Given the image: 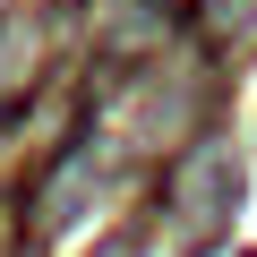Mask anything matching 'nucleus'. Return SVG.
<instances>
[{"label": "nucleus", "mask_w": 257, "mask_h": 257, "mask_svg": "<svg viewBox=\"0 0 257 257\" xmlns=\"http://www.w3.org/2000/svg\"><path fill=\"white\" fill-rule=\"evenodd\" d=\"M163 206H172V231L189 248H214L231 231V214H240V155L231 146H189L172 163V197Z\"/></svg>", "instance_id": "1"}, {"label": "nucleus", "mask_w": 257, "mask_h": 257, "mask_svg": "<svg viewBox=\"0 0 257 257\" xmlns=\"http://www.w3.org/2000/svg\"><path fill=\"white\" fill-rule=\"evenodd\" d=\"M94 189V146H69V172H52V189H43V223H69V206Z\"/></svg>", "instance_id": "4"}, {"label": "nucleus", "mask_w": 257, "mask_h": 257, "mask_svg": "<svg viewBox=\"0 0 257 257\" xmlns=\"http://www.w3.org/2000/svg\"><path fill=\"white\" fill-rule=\"evenodd\" d=\"M35 52H43L35 18H18V9H0V120H9V111L26 103V86H35Z\"/></svg>", "instance_id": "2"}, {"label": "nucleus", "mask_w": 257, "mask_h": 257, "mask_svg": "<svg viewBox=\"0 0 257 257\" xmlns=\"http://www.w3.org/2000/svg\"><path fill=\"white\" fill-rule=\"evenodd\" d=\"M248 18H257V0H206V43H231V35H248Z\"/></svg>", "instance_id": "5"}, {"label": "nucleus", "mask_w": 257, "mask_h": 257, "mask_svg": "<svg viewBox=\"0 0 257 257\" xmlns=\"http://www.w3.org/2000/svg\"><path fill=\"white\" fill-rule=\"evenodd\" d=\"M103 52L120 60V52H155L163 43V18H155V0H103Z\"/></svg>", "instance_id": "3"}]
</instances>
